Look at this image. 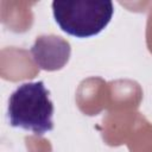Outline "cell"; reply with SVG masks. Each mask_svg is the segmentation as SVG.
<instances>
[{
    "instance_id": "obj_1",
    "label": "cell",
    "mask_w": 152,
    "mask_h": 152,
    "mask_svg": "<svg viewBox=\"0 0 152 152\" xmlns=\"http://www.w3.org/2000/svg\"><path fill=\"white\" fill-rule=\"evenodd\" d=\"M53 103L42 81L19 86L8 100V119L13 127L43 135L53 128Z\"/></svg>"
},
{
    "instance_id": "obj_3",
    "label": "cell",
    "mask_w": 152,
    "mask_h": 152,
    "mask_svg": "<svg viewBox=\"0 0 152 152\" xmlns=\"http://www.w3.org/2000/svg\"><path fill=\"white\" fill-rule=\"evenodd\" d=\"M34 62L44 70L62 68L69 59L70 45L66 40L56 36L38 37L31 49Z\"/></svg>"
},
{
    "instance_id": "obj_2",
    "label": "cell",
    "mask_w": 152,
    "mask_h": 152,
    "mask_svg": "<svg viewBox=\"0 0 152 152\" xmlns=\"http://www.w3.org/2000/svg\"><path fill=\"white\" fill-rule=\"evenodd\" d=\"M52 12L59 27L70 36L87 38L100 33L110 21L114 7L110 1H53Z\"/></svg>"
}]
</instances>
